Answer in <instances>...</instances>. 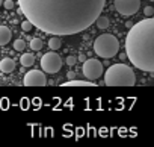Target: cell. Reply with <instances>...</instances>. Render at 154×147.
<instances>
[{"label":"cell","instance_id":"7402d4cb","mask_svg":"<svg viewBox=\"0 0 154 147\" xmlns=\"http://www.w3.org/2000/svg\"><path fill=\"white\" fill-rule=\"evenodd\" d=\"M85 59H86V56H85V55H80L79 58H77V61H80V62H83Z\"/></svg>","mask_w":154,"mask_h":147},{"label":"cell","instance_id":"7c38bea8","mask_svg":"<svg viewBox=\"0 0 154 147\" xmlns=\"http://www.w3.org/2000/svg\"><path fill=\"white\" fill-rule=\"evenodd\" d=\"M20 62L23 67H32L35 64V55L33 53H23L20 58Z\"/></svg>","mask_w":154,"mask_h":147},{"label":"cell","instance_id":"5b68a950","mask_svg":"<svg viewBox=\"0 0 154 147\" xmlns=\"http://www.w3.org/2000/svg\"><path fill=\"white\" fill-rule=\"evenodd\" d=\"M62 68V59L57 53L54 52H48L45 55H42L41 58V70L48 75H54Z\"/></svg>","mask_w":154,"mask_h":147},{"label":"cell","instance_id":"277c9868","mask_svg":"<svg viewBox=\"0 0 154 147\" xmlns=\"http://www.w3.org/2000/svg\"><path fill=\"white\" fill-rule=\"evenodd\" d=\"M94 52L97 56L110 59L119 52V41L112 34H103L94 41Z\"/></svg>","mask_w":154,"mask_h":147},{"label":"cell","instance_id":"9c48e42d","mask_svg":"<svg viewBox=\"0 0 154 147\" xmlns=\"http://www.w3.org/2000/svg\"><path fill=\"white\" fill-rule=\"evenodd\" d=\"M15 70V61L11 59V58H3L2 61H0V71L2 73H6V75H9V73H12Z\"/></svg>","mask_w":154,"mask_h":147},{"label":"cell","instance_id":"ba28073f","mask_svg":"<svg viewBox=\"0 0 154 147\" xmlns=\"http://www.w3.org/2000/svg\"><path fill=\"white\" fill-rule=\"evenodd\" d=\"M26 87H45L47 85V78L42 70H30L26 73L24 82Z\"/></svg>","mask_w":154,"mask_h":147},{"label":"cell","instance_id":"9a60e30c","mask_svg":"<svg viewBox=\"0 0 154 147\" xmlns=\"http://www.w3.org/2000/svg\"><path fill=\"white\" fill-rule=\"evenodd\" d=\"M42 40H39V38H33L32 41H30V47H32V50L33 52H39L41 49H42Z\"/></svg>","mask_w":154,"mask_h":147},{"label":"cell","instance_id":"2e32d148","mask_svg":"<svg viewBox=\"0 0 154 147\" xmlns=\"http://www.w3.org/2000/svg\"><path fill=\"white\" fill-rule=\"evenodd\" d=\"M24 47H26V43H24L23 40H17V41L14 43V49H15L17 52H23Z\"/></svg>","mask_w":154,"mask_h":147},{"label":"cell","instance_id":"ffe728a7","mask_svg":"<svg viewBox=\"0 0 154 147\" xmlns=\"http://www.w3.org/2000/svg\"><path fill=\"white\" fill-rule=\"evenodd\" d=\"M2 5H3L6 9H12V8H14V2H12V0H5Z\"/></svg>","mask_w":154,"mask_h":147},{"label":"cell","instance_id":"603a6c76","mask_svg":"<svg viewBox=\"0 0 154 147\" xmlns=\"http://www.w3.org/2000/svg\"><path fill=\"white\" fill-rule=\"evenodd\" d=\"M2 3H3V0H0V6H2Z\"/></svg>","mask_w":154,"mask_h":147},{"label":"cell","instance_id":"7a4b0ae2","mask_svg":"<svg viewBox=\"0 0 154 147\" xmlns=\"http://www.w3.org/2000/svg\"><path fill=\"white\" fill-rule=\"evenodd\" d=\"M125 56L140 71H154V18L131 24L125 37Z\"/></svg>","mask_w":154,"mask_h":147},{"label":"cell","instance_id":"6da1fadb","mask_svg":"<svg viewBox=\"0 0 154 147\" xmlns=\"http://www.w3.org/2000/svg\"><path fill=\"white\" fill-rule=\"evenodd\" d=\"M33 27L51 35H75L94 24L106 0H18Z\"/></svg>","mask_w":154,"mask_h":147},{"label":"cell","instance_id":"8992f818","mask_svg":"<svg viewBox=\"0 0 154 147\" xmlns=\"http://www.w3.org/2000/svg\"><path fill=\"white\" fill-rule=\"evenodd\" d=\"M83 75L88 81H95L103 75V65L98 59H85L83 61Z\"/></svg>","mask_w":154,"mask_h":147},{"label":"cell","instance_id":"44dd1931","mask_svg":"<svg viewBox=\"0 0 154 147\" xmlns=\"http://www.w3.org/2000/svg\"><path fill=\"white\" fill-rule=\"evenodd\" d=\"M74 78H75V73L74 71H69L68 73V79H74Z\"/></svg>","mask_w":154,"mask_h":147},{"label":"cell","instance_id":"ac0fdd59","mask_svg":"<svg viewBox=\"0 0 154 147\" xmlns=\"http://www.w3.org/2000/svg\"><path fill=\"white\" fill-rule=\"evenodd\" d=\"M143 14H145V17H152L154 15V8L152 6H146L143 9Z\"/></svg>","mask_w":154,"mask_h":147},{"label":"cell","instance_id":"52a82bcc","mask_svg":"<svg viewBox=\"0 0 154 147\" xmlns=\"http://www.w3.org/2000/svg\"><path fill=\"white\" fill-rule=\"evenodd\" d=\"M113 6L121 15H134L140 8V0H113Z\"/></svg>","mask_w":154,"mask_h":147},{"label":"cell","instance_id":"8fae6325","mask_svg":"<svg viewBox=\"0 0 154 147\" xmlns=\"http://www.w3.org/2000/svg\"><path fill=\"white\" fill-rule=\"evenodd\" d=\"M11 37H12V34H11L9 27H6V26H0V46L8 44V43L11 41Z\"/></svg>","mask_w":154,"mask_h":147},{"label":"cell","instance_id":"d6986e66","mask_svg":"<svg viewBox=\"0 0 154 147\" xmlns=\"http://www.w3.org/2000/svg\"><path fill=\"white\" fill-rule=\"evenodd\" d=\"M75 62H77V58H75V56H66V64H68L69 67L74 65Z\"/></svg>","mask_w":154,"mask_h":147},{"label":"cell","instance_id":"4fadbf2b","mask_svg":"<svg viewBox=\"0 0 154 147\" xmlns=\"http://www.w3.org/2000/svg\"><path fill=\"white\" fill-rule=\"evenodd\" d=\"M95 24H97L98 29H107L109 24H110V21H109V18H107L106 15H101V14H100V15L95 18Z\"/></svg>","mask_w":154,"mask_h":147},{"label":"cell","instance_id":"30bf717a","mask_svg":"<svg viewBox=\"0 0 154 147\" xmlns=\"http://www.w3.org/2000/svg\"><path fill=\"white\" fill-rule=\"evenodd\" d=\"M62 87H95L94 81H74L68 79L66 82L62 84Z\"/></svg>","mask_w":154,"mask_h":147},{"label":"cell","instance_id":"3957f363","mask_svg":"<svg viewBox=\"0 0 154 147\" xmlns=\"http://www.w3.org/2000/svg\"><path fill=\"white\" fill-rule=\"evenodd\" d=\"M134 84H136L134 71L124 62L113 64L106 70L104 75L106 87H133Z\"/></svg>","mask_w":154,"mask_h":147},{"label":"cell","instance_id":"5bb4252c","mask_svg":"<svg viewBox=\"0 0 154 147\" xmlns=\"http://www.w3.org/2000/svg\"><path fill=\"white\" fill-rule=\"evenodd\" d=\"M60 38L57 37V35H54V37H51L50 40H48V47L51 49V50H57L59 47H60Z\"/></svg>","mask_w":154,"mask_h":147},{"label":"cell","instance_id":"e0dca14e","mask_svg":"<svg viewBox=\"0 0 154 147\" xmlns=\"http://www.w3.org/2000/svg\"><path fill=\"white\" fill-rule=\"evenodd\" d=\"M21 29H23L24 32H30V30L33 29V26H32V23H30L29 20H24V21L21 23Z\"/></svg>","mask_w":154,"mask_h":147}]
</instances>
